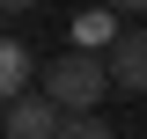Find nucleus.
Wrapping results in <instances>:
<instances>
[{
  "mask_svg": "<svg viewBox=\"0 0 147 139\" xmlns=\"http://www.w3.org/2000/svg\"><path fill=\"white\" fill-rule=\"evenodd\" d=\"M37 88H44L59 110L88 117V110L103 103V88H118V81H110V59H103V51H81V44H74V51H59L52 66L37 73Z\"/></svg>",
  "mask_w": 147,
  "mask_h": 139,
  "instance_id": "1",
  "label": "nucleus"
},
{
  "mask_svg": "<svg viewBox=\"0 0 147 139\" xmlns=\"http://www.w3.org/2000/svg\"><path fill=\"white\" fill-rule=\"evenodd\" d=\"M66 117H74V110H59L44 88H30V95L7 103V139H59V132H66Z\"/></svg>",
  "mask_w": 147,
  "mask_h": 139,
  "instance_id": "2",
  "label": "nucleus"
},
{
  "mask_svg": "<svg viewBox=\"0 0 147 139\" xmlns=\"http://www.w3.org/2000/svg\"><path fill=\"white\" fill-rule=\"evenodd\" d=\"M110 81L125 95H147V29H125L110 44Z\"/></svg>",
  "mask_w": 147,
  "mask_h": 139,
  "instance_id": "3",
  "label": "nucleus"
},
{
  "mask_svg": "<svg viewBox=\"0 0 147 139\" xmlns=\"http://www.w3.org/2000/svg\"><path fill=\"white\" fill-rule=\"evenodd\" d=\"M30 88H37V59H30L22 37H7V44H0V95L15 103V95H30Z\"/></svg>",
  "mask_w": 147,
  "mask_h": 139,
  "instance_id": "4",
  "label": "nucleus"
},
{
  "mask_svg": "<svg viewBox=\"0 0 147 139\" xmlns=\"http://www.w3.org/2000/svg\"><path fill=\"white\" fill-rule=\"evenodd\" d=\"M118 37H125V29H118V7H110V0H103V7H81V15H74V44H81V51H110Z\"/></svg>",
  "mask_w": 147,
  "mask_h": 139,
  "instance_id": "5",
  "label": "nucleus"
},
{
  "mask_svg": "<svg viewBox=\"0 0 147 139\" xmlns=\"http://www.w3.org/2000/svg\"><path fill=\"white\" fill-rule=\"evenodd\" d=\"M59 139H118V132H110V124L88 110V117H66V132H59Z\"/></svg>",
  "mask_w": 147,
  "mask_h": 139,
  "instance_id": "6",
  "label": "nucleus"
},
{
  "mask_svg": "<svg viewBox=\"0 0 147 139\" xmlns=\"http://www.w3.org/2000/svg\"><path fill=\"white\" fill-rule=\"evenodd\" d=\"M110 7H118V15H147V0H110Z\"/></svg>",
  "mask_w": 147,
  "mask_h": 139,
  "instance_id": "7",
  "label": "nucleus"
},
{
  "mask_svg": "<svg viewBox=\"0 0 147 139\" xmlns=\"http://www.w3.org/2000/svg\"><path fill=\"white\" fill-rule=\"evenodd\" d=\"M0 7H7V15H30V7H37V0H0Z\"/></svg>",
  "mask_w": 147,
  "mask_h": 139,
  "instance_id": "8",
  "label": "nucleus"
}]
</instances>
